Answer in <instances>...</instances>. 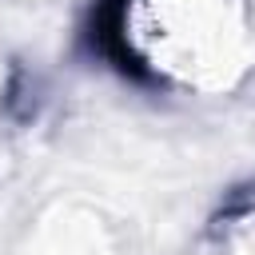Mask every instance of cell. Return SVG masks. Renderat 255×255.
<instances>
[{
    "label": "cell",
    "instance_id": "1",
    "mask_svg": "<svg viewBox=\"0 0 255 255\" xmlns=\"http://www.w3.org/2000/svg\"><path fill=\"white\" fill-rule=\"evenodd\" d=\"M100 44L124 72L215 92L247 68L251 24L239 0H112Z\"/></svg>",
    "mask_w": 255,
    "mask_h": 255
}]
</instances>
